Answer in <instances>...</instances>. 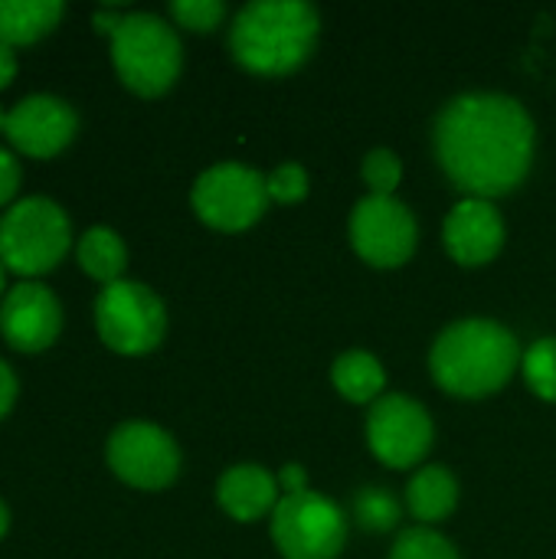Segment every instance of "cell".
<instances>
[{"instance_id": "cell-19", "label": "cell", "mask_w": 556, "mask_h": 559, "mask_svg": "<svg viewBox=\"0 0 556 559\" xmlns=\"http://www.w3.org/2000/svg\"><path fill=\"white\" fill-rule=\"evenodd\" d=\"M79 265L102 285H111L121 278L125 265H128V249L121 242V236L108 226H92L79 236L75 246Z\"/></svg>"}, {"instance_id": "cell-26", "label": "cell", "mask_w": 556, "mask_h": 559, "mask_svg": "<svg viewBox=\"0 0 556 559\" xmlns=\"http://www.w3.org/2000/svg\"><path fill=\"white\" fill-rule=\"evenodd\" d=\"M16 187H20V160L7 147H0V206L13 200Z\"/></svg>"}, {"instance_id": "cell-11", "label": "cell", "mask_w": 556, "mask_h": 559, "mask_svg": "<svg viewBox=\"0 0 556 559\" xmlns=\"http://www.w3.org/2000/svg\"><path fill=\"white\" fill-rule=\"evenodd\" d=\"M367 442L383 465L413 468L433 449V419L410 396H380L367 419Z\"/></svg>"}, {"instance_id": "cell-25", "label": "cell", "mask_w": 556, "mask_h": 559, "mask_svg": "<svg viewBox=\"0 0 556 559\" xmlns=\"http://www.w3.org/2000/svg\"><path fill=\"white\" fill-rule=\"evenodd\" d=\"M265 193L275 203H298L308 197V174L301 164H282L265 177Z\"/></svg>"}, {"instance_id": "cell-13", "label": "cell", "mask_w": 556, "mask_h": 559, "mask_svg": "<svg viewBox=\"0 0 556 559\" xmlns=\"http://www.w3.org/2000/svg\"><path fill=\"white\" fill-rule=\"evenodd\" d=\"M62 328L59 298L39 282L13 285L0 301V334L13 350H46Z\"/></svg>"}, {"instance_id": "cell-14", "label": "cell", "mask_w": 556, "mask_h": 559, "mask_svg": "<svg viewBox=\"0 0 556 559\" xmlns=\"http://www.w3.org/2000/svg\"><path fill=\"white\" fill-rule=\"evenodd\" d=\"M446 249L459 265H488L505 246V219L492 200L465 197L446 219Z\"/></svg>"}, {"instance_id": "cell-2", "label": "cell", "mask_w": 556, "mask_h": 559, "mask_svg": "<svg viewBox=\"0 0 556 559\" xmlns=\"http://www.w3.org/2000/svg\"><path fill=\"white\" fill-rule=\"evenodd\" d=\"M521 360L524 354L518 337L498 321L485 318H469L446 328L429 354L436 383L459 400H482L498 393L514 377Z\"/></svg>"}, {"instance_id": "cell-23", "label": "cell", "mask_w": 556, "mask_h": 559, "mask_svg": "<svg viewBox=\"0 0 556 559\" xmlns=\"http://www.w3.org/2000/svg\"><path fill=\"white\" fill-rule=\"evenodd\" d=\"M360 174H364V183L370 187L374 197H393L400 180H403V164H400V157L393 151L377 147V151H370L364 157Z\"/></svg>"}, {"instance_id": "cell-15", "label": "cell", "mask_w": 556, "mask_h": 559, "mask_svg": "<svg viewBox=\"0 0 556 559\" xmlns=\"http://www.w3.org/2000/svg\"><path fill=\"white\" fill-rule=\"evenodd\" d=\"M216 501L233 521L252 524L279 508L282 488H279V478H272L259 465H233L223 472L216 485Z\"/></svg>"}, {"instance_id": "cell-5", "label": "cell", "mask_w": 556, "mask_h": 559, "mask_svg": "<svg viewBox=\"0 0 556 559\" xmlns=\"http://www.w3.org/2000/svg\"><path fill=\"white\" fill-rule=\"evenodd\" d=\"M72 242L66 210L49 197H23L0 216V262L20 275H43Z\"/></svg>"}, {"instance_id": "cell-1", "label": "cell", "mask_w": 556, "mask_h": 559, "mask_svg": "<svg viewBox=\"0 0 556 559\" xmlns=\"http://www.w3.org/2000/svg\"><path fill=\"white\" fill-rule=\"evenodd\" d=\"M446 177L475 200L511 193L534 160V121L521 102L495 92L452 98L433 131Z\"/></svg>"}, {"instance_id": "cell-4", "label": "cell", "mask_w": 556, "mask_h": 559, "mask_svg": "<svg viewBox=\"0 0 556 559\" xmlns=\"http://www.w3.org/2000/svg\"><path fill=\"white\" fill-rule=\"evenodd\" d=\"M111 62L131 92L154 98L177 82L184 46L167 20L154 13H125L111 29Z\"/></svg>"}, {"instance_id": "cell-6", "label": "cell", "mask_w": 556, "mask_h": 559, "mask_svg": "<svg viewBox=\"0 0 556 559\" xmlns=\"http://www.w3.org/2000/svg\"><path fill=\"white\" fill-rule=\"evenodd\" d=\"M95 328L111 350L138 357L164 341L167 311L147 285L118 278L95 298Z\"/></svg>"}, {"instance_id": "cell-30", "label": "cell", "mask_w": 556, "mask_h": 559, "mask_svg": "<svg viewBox=\"0 0 556 559\" xmlns=\"http://www.w3.org/2000/svg\"><path fill=\"white\" fill-rule=\"evenodd\" d=\"M7 527H10V511H7V504L0 501V537L7 534Z\"/></svg>"}, {"instance_id": "cell-12", "label": "cell", "mask_w": 556, "mask_h": 559, "mask_svg": "<svg viewBox=\"0 0 556 559\" xmlns=\"http://www.w3.org/2000/svg\"><path fill=\"white\" fill-rule=\"evenodd\" d=\"M79 131L75 108L49 92H33L20 98L3 121V134L26 157H52L59 154Z\"/></svg>"}, {"instance_id": "cell-32", "label": "cell", "mask_w": 556, "mask_h": 559, "mask_svg": "<svg viewBox=\"0 0 556 559\" xmlns=\"http://www.w3.org/2000/svg\"><path fill=\"white\" fill-rule=\"evenodd\" d=\"M0 295H3V262H0Z\"/></svg>"}, {"instance_id": "cell-21", "label": "cell", "mask_w": 556, "mask_h": 559, "mask_svg": "<svg viewBox=\"0 0 556 559\" xmlns=\"http://www.w3.org/2000/svg\"><path fill=\"white\" fill-rule=\"evenodd\" d=\"M390 559H459V550L433 527H410L397 537Z\"/></svg>"}, {"instance_id": "cell-27", "label": "cell", "mask_w": 556, "mask_h": 559, "mask_svg": "<svg viewBox=\"0 0 556 559\" xmlns=\"http://www.w3.org/2000/svg\"><path fill=\"white\" fill-rule=\"evenodd\" d=\"M16 403V373L10 370L7 360H0V419L13 409Z\"/></svg>"}, {"instance_id": "cell-17", "label": "cell", "mask_w": 556, "mask_h": 559, "mask_svg": "<svg viewBox=\"0 0 556 559\" xmlns=\"http://www.w3.org/2000/svg\"><path fill=\"white\" fill-rule=\"evenodd\" d=\"M62 10V0H0V43H36L59 23Z\"/></svg>"}, {"instance_id": "cell-24", "label": "cell", "mask_w": 556, "mask_h": 559, "mask_svg": "<svg viewBox=\"0 0 556 559\" xmlns=\"http://www.w3.org/2000/svg\"><path fill=\"white\" fill-rule=\"evenodd\" d=\"M170 16L180 26L193 29V33H210V29H216L223 23L226 7L220 0H174L170 3Z\"/></svg>"}, {"instance_id": "cell-10", "label": "cell", "mask_w": 556, "mask_h": 559, "mask_svg": "<svg viewBox=\"0 0 556 559\" xmlns=\"http://www.w3.org/2000/svg\"><path fill=\"white\" fill-rule=\"evenodd\" d=\"M351 242L377 269H400L416 252V219L397 197H364L351 213Z\"/></svg>"}, {"instance_id": "cell-29", "label": "cell", "mask_w": 556, "mask_h": 559, "mask_svg": "<svg viewBox=\"0 0 556 559\" xmlns=\"http://www.w3.org/2000/svg\"><path fill=\"white\" fill-rule=\"evenodd\" d=\"M13 75H16V52H13V46L0 43V88H3Z\"/></svg>"}, {"instance_id": "cell-8", "label": "cell", "mask_w": 556, "mask_h": 559, "mask_svg": "<svg viewBox=\"0 0 556 559\" xmlns=\"http://www.w3.org/2000/svg\"><path fill=\"white\" fill-rule=\"evenodd\" d=\"M197 216L220 233H242L265 213L269 193L265 177L242 164H216L203 170L193 183Z\"/></svg>"}, {"instance_id": "cell-18", "label": "cell", "mask_w": 556, "mask_h": 559, "mask_svg": "<svg viewBox=\"0 0 556 559\" xmlns=\"http://www.w3.org/2000/svg\"><path fill=\"white\" fill-rule=\"evenodd\" d=\"M331 380H334V390L351 403H377L387 386V373L380 360L367 350L341 354L331 367Z\"/></svg>"}, {"instance_id": "cell-31", "label": "cell", "mask_w": 556, "mask_h": 559, "mask_svg": "<svg viewBox=\"0 0 556 559\" xmlns=\"http://www.w3.org/2000/svg\"><path fill=\"white\" fill-rule=\"evenodd\" d=\"M3 121H7V111L0 108V131H3Z\"/></svg>"}, {"instance_id": "cell-22", "label": "cell", "mask_w": 556, "mask_h": 559, "mask_svg": "<svg viewBox=\"0 0 556 559\" xmlns=\"http://www.w3.org/2000/svg\"><path fill=\"white\" fill-rule=\"evenodd\" d=\"M354 518L367 531H390L393 524H400V504L383 488H364L354 498Z\"/></svg>"}, {"instance_id": "cell-7", "label": "cell", "mask_w": 556, "mask_h": 559, "mask_svg": "<svg viewBox=\"0 0 556 559\" xmlns=\"http://www.w3.org/2000/svg\"><path fill=\"white\" fill-rule=\"evenodd\" d=\"M272 540L285 559H334L347 540L344 511L308 488L282 495L272 511Z\"/></svg>"}, {"instance_id": "cell-16", "label": "cell", "mask_w": 556, "mask_h": 559, "mask_svg": "<svg viewBox=\"0 0 556 559\" xmlns=\"http://www.w3.org/2000/svg\"><path fill=\"white\" fill-rule=\"evenodd\" d=\"M456 501H459V485L452 472L442 465H426L423 472L413 475L406 488V508L423 527L449 518L456 511Z\"/></svg>"}, {"instance_id": "cell-3", "label": "cell", "mask_w": 556, "mask_h": 559, "mask_svg": "<svg viewBox=\"0 0 556 559\" xmlns=\"http://www.w3.org/2000/svg\"><path fill=\"white\" fill-rule=\"evenodd\" d=\"M321 16L301 0L246 3L229 29L233 59L256 75H288L315 49Z\"/></svg>"}, {"instance_id": "cell-28", "label": "cell", "mask_w": 556, "mask_h": 559, "mask_svg": "<svg viewBox=\"0 0 556 559\" xmlns=\"http://www.w3.org/2000/svg\"><path fill=\"white\" fill-rule=\"evenodd\" d=\"M279 488H282V495H298V491H305V472H301L298 465H285L282 475H279Z\"/></svg>"}, {"instance_id": "cell-9", "label": "cell", "mask_w": 556, "mask_h": 559, "mask_svg": "<svg viewBox=\"0 0 556 559\" xmlns=\"http://www.w3.org/2000/svg\"><path fill=\"white\" fill-rule=\"evenodd\" d=\"M108 465L111 472L141 491H161L174 485L180 472V449L177 442L154 423H121L108 436Z\"/></svg>"}, {"instance_id": "cell-20", "label": "cell", "mask_w": 556, "mask_h": 559, "mask_svg": "<svg viewBox=\"0 0 556 559\" xmlns=\"http://www.w3.org/2000/svg\"><path fill=\"white\" fill-rule=\"evenodd\" d=\"M521 370H524V380L528 386L547 400L556 403V337H541L528 347L524 360H521Z\"/></svg>"}]
</instances>
